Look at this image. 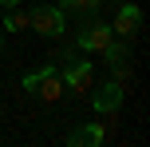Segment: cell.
Segmentation results:
<instances>
[{
  "label": "cell",
  "instance_id": "obj_4",
  "mask_svg": "<svg viewBox=\"0 0 150 147\" xmlns=\"http://www.w3.org/2000/svg\"><path fill=\"white\" fill-rule=\"evenodd\" d=\"M111 40H115V28H111V24H103V20H87V24H83V32L75 36V44H79V52L99 56Z\"/></svg>",
  "mask_w": 150,
  "mask_h": 147
},
{
  "label": "cell",
  "instance_id": "obj_9",
  "mask_svg": "<svg viewBox=\"0 0 150 147\" xmlns=\"http://www.w3.org/2000/svg\"><path fill=\"white\" fill-rule=\"evenodd\" d=\"M99 4H103V0H63V12H75V16H95L99 12Z\"/></svg>",
  "mask_w": 150,
  "mask_h": 147
},
{
  "label": "cell",
  "instance_id": "obj_2",
  "mask_svg": "<svg viewBox=\"0 0 150 147\" xmlns=\"http://www.w3.org/2000/svg\"><path fill=\"white\" fill-rule=\"evenodd\" d=\"M28 28L40 32V36H47V40H59L67 32V12L59 4H36L28 12Z\"/></svg>",
  "mask_w": 150,
  "mask_h": 147
},
{
  "label": "cell",
  "instance_id": "obj_11",
  "mask_svg": "<svg viewBox=\"0 0 150 147\" xmlns=\"http://www.w3.org/2000/svg\"><path fill=\"white\" fill-rule=\"evenodd\" d=\"M16 4H24V0H0V8H16Z\"/></svg>",
  "mask_w": 150,
  "mask_h": 147
},
{
  "label": "cell",
  "instance_id": "obj_1",
  "mask_svg": "<svg viewBox=\"0 0 150 147\" xmlns=\"http://www.w3.org/2000/svg\"><path fill=\"white\" fill-rule=\"evenodd\" d=\"M20 87L28 95H36V100H44V103H55L63 95V80H59V64L55 60H47L44 68H32V72H24V80H20Z\"/></svg>",
  "mask_w": 150,
  "mask_h": 147
},
{
  "label": "cell",
  "instance_id": "obj_6",
  "mask_svg": "<svg viewBox=\"0 0 150 147\" xmlns=\"http://www.w3.org/2000/svg\"><path fill=\"white\" fill-rule=\"evenodd\" d=\"M111 28H115V36H122V40L138 36V28H142V12H138V4L122 0L119 12H115V20H111Z\"/></svg>",
  "mask_w": 150,
  "mask_h": 147
},
{
  "label": "cell",
  "instance_id": "obj_8",
  "mask_svg": "<svg viewBox=\"0 0 150 147\" xmlns=\"http://www.w3.org/2000/svg\"><path fill=\"white\" fill-rule=\"evenodd\" d=\"M99 56L107 60V68H115V64H127L130 48H127V40H122V36H115V40H111V44H107V48H103Z\"/></svg>",
  "mask_w": 150,
  "mask_h": 147
},
{
  "label": "cell",
  "instance_id": "obj_10",
  "mask_svg": "<svg viewBox=\"0 0 150 147\" xmlns=\"http://www.w3.org/2000/svg\"><path fill=\"white\" fill-rule=\"evenodd\" d=\"M0 28H4V32H24V28H28V12H16V8H8V16L0 20Z\"/></svg>",
  "mask_w": 150,
  "mask_h": 147
},
{
  "label": "cell",
  "instance_id": "obj_3",
  "mask_svg": "<svg viewBox=\"0 0 150 147\" xmlns=\"http://www.w3.org/2000/svg\"><path fill=\"white\" fill-rule=\"evenodd\" d=\"M63 87L71 95H87L91 92V80H95V64L87 56H75V60H63V72H59Z\"/></svg>",
  "mask_w": 150,
  "mask_h": 147
},
{
  "label": "cell",
  "instance_id": "obj_7",
  "mask_svg": "<svg viewBox=\"0 0 150 147\" xmlns=\"http://www.w3.org/2000/svg\"><path fill=\"white\" fill-rule=\"evenodd\" d=\"M103 139H107V127H103V123H95V119H91V123L71 127V131L63 135V143H67V147H99Z\"/></svg>",
  "mask_w": 150,
  "mask_h": 147
},
{
  "label": "cell",
  "instance_id": "obj_5",
  "mask_svg": "<svg viewBox=\"0 0 150 147\" xmlns=\"http://www.w3.org/2000/svg\"><path fill=\"white\" fill-rule=\"evenodd\" d=\"M122 100H127V87H122V80H107V84L95 87V95H91V103H95L99 115H115V111L122 108Z\"/></svg>",
  "mask_w": 150,
  "mask_h": 147
},
{
  "label": "cell",
  "instance_id": "obj_12",
  "mask_svg": "<svg viewBox=\"0 0 150 147\" xmlns=\"http://www.w3.org/2000/svg\"><path fill=\"white\" fill-rule=\"evenodd\" d=\"M0 56H4V40H0Z\"/></svg>",
  "mask_w": 150,
  "mask_h": 147
}]
</instances>
